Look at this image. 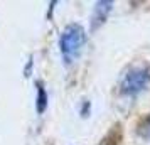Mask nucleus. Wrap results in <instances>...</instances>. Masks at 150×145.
Segmentation results:
<instances>
[{
	"instance_id": "obj_2",
	"label": "nucleus",
	"mask_w": 150,
	"mask_h": 145,
	"mask_svg": "<svg viewBox=\"0 0 150 145\" xmlns=\"http://www.w3.org/2000/svg\"><path fill=\"white\" fill-rule=\"evenodd\" d=\"M150 83V71L147 68H132L123 76L120 83V91L125 96H135L142 93Z\"/></svg>"
},
{
	"instance_id": "obj_3",
	"label": "nucleus",
	"mask_w": 150,
	"mask_h": 145,
	"mask_svg": "<svg viewBox=\"0 0 150 145\" xmlns=\"http://www.w3.org/2000/svg\"><path fill=\"white\" fill-rule=\"evenodd\" d=\"M110 10H111V2H98L95 5V14H93V21H91V29L100 27L103 22L106 21Z\"/></svg>"
},
{
	"instance_id": "obj_4",
	"label": "nucleus",
	"mask_w": 150,
	"mask_h": 145,
	"mask_svg": "<svg viewBox=\"0 0 150 145\" xmlns=\"http://www.w3.org/2000/svg\"><path fill=\"white\" fill-rule=\"evenodd\" d=\"M140 135H142L143 138H149L150 140V117L145 120V123L140 127Z\"/></svg>"
},
{
	"instance_id": "obj_1",
	"label": "nucleus",
	"mask_w": 150,
	"mask_h": 145,
	"mask_svg": "<svg viewBox=\"0 0 150 145\" xmlns=\"http://www.w3.org/2000/svg\"><path fill=\"white\" fill-rule=\"evenodd\" d=\"M86 44V32L79 24H69L61 34V54L66 64H73V62L81 56L83 47Z\"/></svg>"
}]
</instances>
